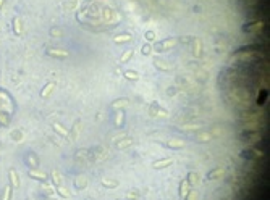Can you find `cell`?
I'll list each match as a JSON object with an SVG mask.
<instances>
[{
  "instance_id": "1",
  "label": "cell",
  "mask_w": 270,
  "mask_h": 200,
  "mask_svg": "<svg viewBox=\"0 0 270 200\" xmlns=\"http://www.w3.org/2000/svg\"><path fill=\"white\" fill-rule=\"evenodd\" d=\"M178 44V39L176 37H170V39H165V41H162L159 44H155V49L162 52V50H168V49H173L175 45Z\"/></svg>"
},
{
  "instance_id": "2",
  "label": "cell",
  "mask_w": 270,
  "mask_h": 200,
  "mask_svg": "<svg viewBox=\"0 0 270 200\" xmlns=\"http://www.w3.org/2000/svg\"><path fill=\"white\" fill-rule=\"evenodd\" d=\"M172 163H173V158L157 160V162H154V163H152V168H154V169H164V168H168Z\"/></svg>"
},
{
  "instance_id": "3",
  "label": "cell",
  "mask_w": 270,
  "mask_h": 200,
  "mask_svg": "<svg viewBox=\"0 0 270 200\" xmlns=\"http://www.w3.org/2000/svg\"><path fill=\"white\" fill-rule=\"evenodd\" d=\"M47 55L66 58V56H70V52H68V50H63V49H49V50H47Z\"/></svg>"
},
{
  "instance_id": "4",
  "label": "cell",
  "mask_w": 270,
  "mask_h": 200,
  "mask_svg": "<svg viewBox=\"0 0 270 200\" xmlns=\"http://www.w3.org/2000/svg\"><path fill=\"white\" fill-rule=\"evenodd\" d=\"M225 174V168L220 166V168H217V169H212L209 174H207V179L209 181H213V179H218V178H222V176Z\"/></svg>"
},
{
  "instance_id": "5",
  "label": "cell",
  "mask_w": 270,
  "mask_h": 200,
  "mask_svg": "<svg viewBox=\"0 0 270 200\" xmlns=\"http://www.w3.org/2000/svg\"><path fill=\"white\" fill-rule=\"evenodd\" d=\"M8 174H10V182H12V189H18L20 187V178H18V173L12 168L8 171Z\"/></svg>"
},
{
  "instance_id": "6",
  "label": "cell",
  "mask_w": 270,
  "mask_h": 200,
  "mask_svg": "<svg viewBox=\"0 0 270 200\" xmlns=\"http://www.w3.org/2000/svg\"><path fill=\"white\" fill-rule=\"evenodd\" d=\"M29 176H31V178H34V179H37V181H41V182H46L49 179L46 173H41V171H37L36 168L34 169H29Z\"/></svg>"
},
{
  "instance_id": "7",
  "label": "cell",
  "mask_w": 270,
  "mask_h": 200,
  "mask_svg": "<svg viewBox=\"0 0 270 200\" xmlns=\"http://www.w3.org/2000/svg\"><path fill=\"white\" fill-rule=\"evenodd\" d=\"M100 182H102V186L107 187V189H115V187H118V184H120L117 179H109V178H102Z\"/></svg>"
},
{
  "instance_id": "8",
  "label": "cell",
  "mask_w": 270,
  "mask_h": 200,
  "mask_svg": "<svg viewBox=\"0 0 270 200\" xmlns=\"http://www.w3.org/2000/svg\"><path fill=\"white\" fill-rule=\"evenodd\" d=\"M189 189H191V186L188 184V181L186 179L181 181V184H179V197L184 198V197H186V194L189 192Z\"/></svg>"
},
{
  "instance_id": "9",
  "label": "cell",
  "mask_w": 270,
  "mask_h": 200,
  "mask_svg": "<svg viewBox=\"0 0 270 200\" xmlns=\"http://www.w3.org/2000/svg\"><path fill=\"white\" fill-rule=\"evenodd\" d=\"M131 34H120V36H115L113 37V42L115 44H123V42H129L131 41Z\"/></svg>"
},
{
  "instance_id": "10",
  "label": "cell",
  "mask_w": 270,
  "mask_h": 200,
  "mask_svg": "<svg viewBox=\"0 0 270 200\" xmlns=\"http://www.w3.org/2000/svg\"><path fill=\"white\" fill-rule=\"evenodd\" d=\"M13 31H15L16 36H20L21 31H23V26H21V20L18 18V16H16V18L13 20Z\"/></svg>"
},
{
  "instance_id": "11",
  "label": "cell",
  "mask_w": 270,
  "mask_h": 200,
  "mask_svg": "<svg viewBox=\"0 0 270 200\" xmlns=\"http://www.w3.org/2000/svg\"><path fill=\"white\" fill-rule=\"evenodd\" d=\"M123 74H125V78H126V79H129V81H138V79H139V74H138V71H133V70H126Z\"/></svg>"
},
{
  "instance_id": "12",
  "label": "cell",
  "mask_w": 270,
  "mask_h": 200,
  "mask_svg": "<svg viewBox=\"0 0 270 200\" xmlns=\"http://www.w3.org/2000/svg\"><path fill=\"white\" fill-rule=\"evenodd\" d=\"M54 87H55V82H49V84L46 85V87H44V89L41 90V97H42V99H46V97H47V95H49V94L54 90Z\"/></svg>"
},
{
  "instance_id": "13",
  "label": "cell",
  "mask_w": 270,
  "mask_h": 200,
  "mask_svg": "<svg viewBox=\"0 0 270 200\" xmlns=\"http://www.w3.org/2000/svg\"><path fill=\"white\" fill-rule=\"evenodd\" d=\"M186 181H188L189 186H196V184L199 182V174H198V173H189Z\"/></svg>"
},
{
  "instance_id": "14",
  "label": "cell",
  "mask_w": 270,
  "mask_h": 200,
  "mask_svg": "<svg viewBox=\"0 0 270 200\" xmlns=\"http://www.w3.org/2000/svg\"><path fill=\"white\" fill-rule=\"evenodd\" d=\"M52 181H54L55 187L61 186V176L58 174V171H57V169H54V171H52Z\"/></svg>"
},
{
  "instance_id": "15",
  "label": "cell",
  "mask_w": 270,
  "mask_h": 200,
  "mask_svg": "<svg viewBox=\"0 0 270 200\" xmlns=\"http://www.w3.org/2000/svg\"><path fill=\"white\" fill-rule=\"evenodd\" d=\"M139 191H129L128 194H125V200H138L139 198Z\"/></svg>"
},
{
  "instance_id": "16",
  "label": "cell",
  "mask_w": 270,
  "mask_h": 200,
  "mask_svg": "<svg viewBox=\"0 0 270 200\" xmlns=\"http://www.w3.org/2000/svg\"><path fill=\"white\" fill-rule=\"evenodd\" d=\"M198 198H199V194L194 189H189V192L186 194V197H184V200H198Z\"/></svg>"
},
{
  "instance_id": "17",
  "label": "cell",
  "mask_w": 270,
  "mask_h": 200,
  "mask_svg": "<svg viewBox=\"0 0 270 200\" xmlns=\"http://www.w3.org/2000/svg\"><path fill=\"white\" fill-rule=\"evenodd\" d=\"M133 139H123V140H120V142H117V148H125V147H128V145H131L133 144Z\"/></svg>"
},
{
  "instance_id": "18",
  "label": "cell",
  "mask_w": 270,
  "mask_h": 200,
  "mask_svg": "<svg viewBox=\"0 0 270 200\" xmlns=\"http://www.w3.org/2000/svg\"><path fill=\"white\" fill-rule=\"evenodd\" d=\"M167 145L172 148H181V147H184V142L183 140H168Z\"/></svg>"
},
{
  "instance_id": "19",
  "label": "cell",
  "mask_w": 270,
  "mask_h": 200,
  "mask_svg": "<svg viewBox=\"0 0 270 200\" xmlns=\"http://www.w3.org/2000/svg\"><path fill=\"white\" fill-rule=\"evenodd\" d=\"M12 191H13V189H12V186H7V187H5V189H3L2 200H10V198H12Z\"/></svg>"
},
{
  "instance_id": "20",
  "label": "cell",
  "mask_w": 270,
  "mask_h": 200,
  "mask_svg": "<svg viewBox=\"0 0 270 200\" xmlns=\"http://www.w3.org/2000/svg\"><path fill=\"white\" fill-rule=\"evenodd\" d=\"M57 194H58L60 197H63V198H70V197H71L70 192H66V189H65V187H61V186L57 187Z\"/></svg>"
},
{
  "instance_id": "21",
  "label": "cell",
  "mask_w": 270,
  "mask_h": 200,
  "mask_svg": "<svg viewBox=\"0 0 270 200\" xmlns=\"http://www.w3.org/2000/svg\"><path fill=\"white\" fill-rule=\"evenodd\" d=\"M123 116H125V113H123L121 110L117 113V119H115V126H117V128H121V124H123Z\"/></svg>"
},
{
  "instance_id": "22",
  "label": "cell",
  "mask_w": 270,
  "mask_h": 200,
  "mask_svg": "<svg viewBox=\"0 0 270 200\" xmlns=\"http://www.w3.org/2000/svg\"><path fill=\"white\" fill-rule=\"evenodd\" d=\"M128 105V99H118L117 102H113L112 104V107L113 108H118V107H126Z\"/></svg>"
},
{
  "instance_id": "23",
  "label": "cell",
  "mask_w": 270,
  "mask_h": 200,
  "mask_svg": "<svg viewBox=\"0 0 270 200\" xmlns=\"http://www.w3.org/2000/svg\"><path fill=\"white\" fill-rule=\"evenodd\" d=\"M133 53H134V52H133L131 49H129V50H126V52H125V53L121 55L120 61H123V63H125V61H128V60H129V58H131V56H133Z\"/></svg>"
},
{
  "instance_id": "24",
  "label": "cell",
  "mask_w": 270,
  "mask_h": 200,
  "mask_svg": "<svg viewBox=\"0 0 270 200\" xmlns=\"http://www.w3.org/2000/svg\"><path fill=\"white\" fill-rule=\"evenodd\" d=\"M54 129L57 131V133H60L61 136H65V137L68 136V131H66V129H63V128L60 126V124H54Z\"/></svg>"
},
{
  "instance_id": "25",
  "label": "cell",
  "mask_w": 270,
  "mask_h": 200,
  "mask_svg": "<svg viewBox=\"0 0 270 200\" xmlns=\"http://www.w3.org/2000/svg\"><path fill=\"white\" fill-rule=\"evenodd\" d=\"M194 44H196V45H194V55L199 56V55H201V50H199V49H201V44H199L198 39H194Z\"/></svg>"
},
{
  "instance_id": "26",
  "label": "cell",
  "mask_w": 270,
  "mask_h": 200,
  "mask_svg": "<svg viewBox=\"0 0 270 200\" xmlns=\"http://www.w3.org/2000/svg\"><path fill=\"white\" fill-rule=\"evenodd\" d=\"M154 39H155V34H154L152 31H147V32H146V41H149V42H152V41H154Z\"/></svg>"
},
{
  "instance_id": "27",
  "label": "cell",
  "mask_w": 270,
  "mask_h": 200,
  "mask_svg": "<svg viewBox=\"0 0 270 200\" xmlns=\"http://www.w3.org/2000/svg\"><path fill=\"white\" fill-rule=\"evenodd\" d=\"M149 53H150V45L146 44L144 47H142V55H149Z\"/></svg>"
},
{
  "instance_id": "28",
  "label": "cell",
  "mask_w": 270,
  "mask_h": 200,
  "mask_svg": "<svg viewBox=\"0 0 270 200\" xmlns=\"http://www.w3.org/2000/svg\"><path fill=\"white\" fill-rule=\"evenodd\" d=\"M84 186H87V181L84 179V181H78V189H81V187H84Z\"/></svg>"
},
{
  "instance_id": "29",
  "label": "cell",
  "mask_w": 270,
  "mask_h": 200,
  "mask_svg": "<svg viewBox=\"0 0 270 200\" xmlns=\"http://www.w3.org/2000/svg\"><path fill=\"white\" fill-rule=\"evenodd\" d=\"M3 2H5V0H0V8H2V5H3Z\"/></svg>"
}]
</instances>
